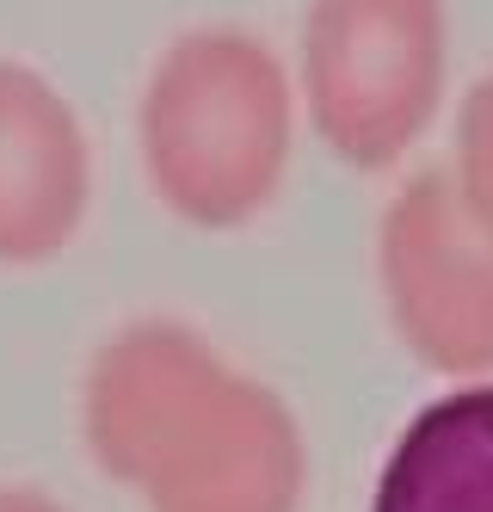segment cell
I'll return each mask as SVG.
<instances>
[{
	"mask_svg": "<svg viewBox=\"0 0 493 512\" xmlns=\"http://www.w3.org/2000/svg\"><path fill=\"white\" fill-rule=\"evenodd\" d=\"M383 284L401 340L432 371H493V235L444 179H420L395 204L383 235Z\"/></svg>",
	"mask_w": 493,
	"mask_h": 512,
	"instance_id": "cell-2",
	"label": "cell"
},
{
	"mask_svg": "<svg viewBox=\"0 0 493 512\" xmlns=\"http://www.w3.org/2000/svg\"><path fill=\"white\" fill-rule=\"evenodd\" d=\"M438 99V0H333L327 105L352 155L383 161Z\"/></svg>",
	"mask_w": 493,
	"mask_h": 512,
	"instance_id": "cell-3",
	"label": "cell"
},
{
	"mask_svg": "<svg viewBox=\"0 0 493 512\" xmlns=\"http://www.w3.org/2000/svg\"><path fill=\"white\" fill-rule=\"evenodd\" d=\"M0 512H68V506H56V500H44V494H31V488H7V494H0Z\"/></svg>",
	"mask_w": 493,
	"mask_h": 512,
	"instance_id": "cell-6",
	"label": "cell"
},
{
	"mask_svg": "<svg viewBox=\"0 0 493 512\" xmlns=\"http://www.w3.org/2000/svg\"><path fill=\"white\" fill-rule=\"evenodd\" d=\"M463 204L493 235V81L469 99V118H463Z\"/></svg>",
	"mask_w": 493,
	"mask_h": 512,
	"instance_id": "cell-5",
	"label": "cell"
},
{
	"mask_svg": "<svg viewBox=\"0 0 493 512\" xmlns=\"http://www.w3.org/2000/svg\"><path fill=\"white\" fill-rule=\"evenodd\" d=\"M370 512H493V383L450 389L401 426Z\"/></svg>",
	"mask_w": 493,
	"mask_h": 512,
	"instance_id": "cell-4",
	"label": "cell"
},
{
	"mask_svg": "<svg viewBox=\"0 0 493 512\" xmlns=\"http://www.w3.org/2000/svg\"><path fill=\"white\" fill-rule=\"evenodd\" d=\"M87 438L105 475L142 488L148 512H296L302 500L290 408L167 321L99 352Z\"/></svg>",
	"mask_w": 493,
	"mask_h": 512,
	"instance_id": "cell-1",
	"label": "cell"
}]
</instances>
